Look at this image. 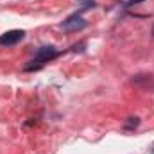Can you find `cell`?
<instances>
[{"instance_id": "cell-2", "label": "cell", "mask_w": 154, "mask_h": 154, "mask_svg": "<svg viewBox=\"0 0 154 154\" xmlns=\"http://www.w3.org/2000/svg\"><path fill=\"white\" fill-rule=\"evenodd\" d=\"M88 23H86V20L81 16V14H72L70 18H66L65 22H63V31H66V32H77V31H82L84 27H86Z\"/></svg>"}, {"instance_id": "cell-6", "label": "cell", "mask_w": 154, "mask_h": 154, "mask_svg": "<svg viewBox=\"0 0 154 154\" xmlns=\"http://www.w3.org/2000/svg\"><path fill=\"white\" fill-rule=\"evenodd\" d=\"M152 38H154V25H152Z\"/></svg>"}, {"instance_id": "cell-5", "label": "cell", "mask_w": 154, "mask_h": 154, "mask_svg": "<svg viewBox=\"0 0 154 154\" xmlns=\"http://www.w3.org/2000/svg\"><path fill=\"white\" fill-rule=\"evenodd\" d=\"M140 2H143V0H129V2H127V5L131 7V5H136V4H140Z\"/></svg>"}, {"instance_id": "cell-1", "label": "cell", "mask_w": 154, "mask_h": 154, "mask_svg": "<svg viewBox=\"0 0 154 154\" xmlns=\"http://www.w3.org/2000/svg\"><path fill=\"white\" fill-rule=\"evenodd\" d=\"M57 56H59V52L56 50V47H52V45H48V47H41V48H38V52H36L34 59L31 61V65H27L23 70H25V72L39 70L45 63H48L50 59H54V57H57Z\"/></svg>"}, {"instance_id": "cell-4", "label": "cell", "mask_w": 154, "mask_h": 154, "mask_svg": "<svg viewBox=\"0 0 154 154\" xmlns=\"http://www.w3.org/2000/svg\"><path fill=\"white\" fill-rule=\"evenodd\" d=\"M138 124H140V118L138 116H131L125 122V129H134V127H138Z\"/></svg>"}, {"instance_id": "cell-7", "label": "cell", "mask_w": 154, "mask_h": 154, "mask_svg": "<svg viewBox=\"0 0 154 154\" xmlns=\"http://www.w3.org/2000/svg\"><path fill=\"white\" fill-rule=\"evenodd\" d=\"M151 152H152V154H154V149H152V151H151Z\"/></svg>"}, {"instance_id": "cell-3", "label": "cell", "mask_w": 154, "mask_h": 154, "mask_svg": "<svg viewBox=\"0 0 154 154\" xmlns=\"http://www.w3.org/2000/svg\"><path fill=\"white\" fill-rule=\"evenodd\" d=\"M23 38H25V32L23 31H7L5 34L0 36V45H5V47L16 45V43H20Z\"/></svg>"}]
</instances>
